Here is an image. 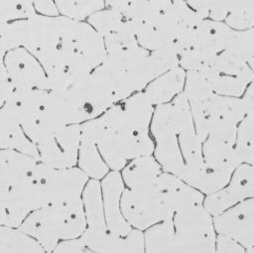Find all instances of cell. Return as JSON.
<instances>
[{
    "mask_svg": "<svg viewBox=\"0 0 254 253\" xmlns=\"http://www.w3.org/2000/svg\"><path fill=\"white\" fill-rule=\"evenodd\" d=\"M120 172L121 209L133 228L144 231L185 206L203 202L204 193L164 171L153 155L130 161Z\"/></svg>",
    "mask_w": 254,
    "mask_h": 253,
    "instance_id": "obj_1",
    "label": "cell"
},
{
    "mask_svg": "<svg viewBox=\"0 0 254 253\" xmlns=\"http://www.w3.org/2000/svg\"><path fill=\"white\" fill-rule=\"evenodd\" d=\"M155 106L143 91L109 107L100 116L80 124L92 137L112 171H121L130 161L153 155L151 122Z\"/></svg>",
    "mask_w": 254,
    "mask_h": 253,
    "instance_id": "obj_2",
    "label": "cell"
},
{
    "mask_svg": "<svg viewBox=\"0 0 254 253\" xmlns=\"http://www.w3.org/2000/svg\"><path fill=\"white\" fill-rule=\"evenodd\" d=\"M151 135L153 156L163 170L201 191L204 178L202 142L184 93L155 106Z\"/></svg>",
    "mask_w": 254,
    "mask_h": 253,
    "instance_id": "obj_3",
    "label": "cell"
},
{
    "mask_svg": "<svg viewBox=\"0 0 254 253\" xmlns=\"http://www.w3.org/2000/svg\"><path fill=\"white\" fill-rule=\"evenodd\" d=\"M183 93L202 142L203 154L225 156L233 153L237 126L248 112L242 96L215 93L195 70L187 71Z\"/></svg>",
    "mask_w": 254,
    "mask_h": 253,
    "instance_id": "obj_4",
    "label": "cell"
},
{
    "mask_svg": "<svg viewBox=\"0 0 254 253\" xmlns=\"http://www.w3.org/2000/svg\"><path fill=\"white\" fill-rule=\"evenodd\" d=\"M177 65L179 57L175 50L149 51L138 45L106 53L92 72L108 86L118 102L143 91L155 77Z\"/></svg>",
    "mask_w": 254,
    "mask_h": 253,
    "instance_id": "obj_5",
    "label": "cell"
},
{
    "mask_svg": "<svg viewBox=\"0 0 254 253\" xmlns=\"http://www.w3.org/2000/svg\"><path fill=\"white\" fill-rule=\"evenodd\" d=\"M216 230L213 216L203 202L179 209L172 218L144 230L145 252H215Z\"/></svg>",
    "mask_w": 254,
    "mask_h": 253,
    "instance_id": "obj_6",
    "label": "cell"
},
{
    "mask_svg": "<svg viewBox=\"0 0 254 253\" xmlns=\"http://www.w3.org/2000/svg\"><path fill=\"white\" fill-rule=\"evenodd\" d=\"M45 89L64 125L96 118L116 103L111 90L92 71L64 69L48 74Z\"/></svg>",
    "mask_w": 254,
    "mask_h": 253,
    "instance_id": "obj_7",
    "label": "cell"
},
{
    "mask_svg": "<svg viewBox=\"0 0 254 253\" xmlns=\"http://www.w3.org/2000/svg\"><path fill=\"white\" fill-rule=\"evenodd\" d=\"M85 229L80 238L90 252L142 253L145 252L144 232L134 228L126 237L114 234L107 226L101 195L100 181L89 179L82 192Z\"/></svg>",
    "mask_w": 254,
    "mask_h": 253,
    "instance_id": "obj_8",
    "label": "cell"
},
{
    "mask_svg": "<svg viewBox=\"0 0 254 253\" xmlns=\"http://www.w3.org/2000/svg\"><path fill=\"white\" fill-rule=\"evenodd\" d=\"M85 225L81 198L40 207L32 211L20 227L33 236L43 246L45 252H53L60 241L79 237Z\"/></svg>",
    "mask_w": 254,
    "mask_h": 253,
    "instance_id": "obj_9",
    "label": "cell"
},
{
    "mask_svg": "<svg viewBox=\"0 0 254 253\" xmlns=\"http://www.w3.org/2000/svg\"><path fill=\"white\" fill-rule=\"evenodd\" d=\"M4 107L17 119L34 144L48 131L64 125L47 89L14 88Z\"/></svg>",
    "mask_w": 254,
    "mask_h": 253,
    "instance_id": "obj_10",
    "label": "cell"
},
{
    "mask_svg": "<svg viewBox=\"0 0 254 253\" xmlns=\"http://www.w3.org/2000/svg\"><path fill=\"white\" fill-rule=\"evenodd\" d=\"M88 180L77 166L57 169L39 161L29 175L37 209L48 204L81 199Z\"/></svg>",
    "mask_w": 254,
    "mask_h": 253,
    "instance_id": "obj_11",
    "label": "cell"
},
{
    "mask_svg": "<svg viewBox=\"0 0 254 253\" xmlns=\"http://www.w3.org/2000/svg\"><path fill=\"white\" fill-rule=\"evenodd\" d=\"M235 30L210 18L200 20L187 36L178 51L179 65L199 71L218 54L229 48Z\"/></svg>",
    "mask_w": 254,
    "mask_h": 253,
    "instance_id": "obj_12",
    "label": "cell"
},
{
    "mask_svg": "<svg viewBox=\"0 0 254 253\" xmlns=\"http://www.w3.org/2000/svg\"><path fill=\"white\" fill-rule=\"evenodd\" d=\"M217 94L240 97L254 79V72L241 56L226 49L198 71Z\"/></svg>",
    "mask_w": 254,
    "mask_h": 253,
    "instance_id": "obj_13",
    "label": "cell"
},
{
    "mask_svg": "<svg viewBox=\"0 0 254 253\" xmlns=\"http://www.w3.org/2000/svg\"><path fill=\"white\" fill-rule=\"evenodd\" d=\"M80 124L54 128L36 142L38 161L57 169L76 166L80 143Z\"/></svg>",
    "mask_w": 254,
    "mask_h": 253,
    "instance_id": "obj_14",
    "label": "cell"
},
{
    "mask_svg": "<svg viewBox=\"0 0 254 253\" xmlns=\"http://www.w3.org/2000/svg\"><path fill=\"white\" fill-rule=\"evenodd\" d=\"M251 197H254V167L241 163L222 188L204 194L203 204L212 216H216Z\"/></svg>",
    "mask_w": 254,
    "mask_h": 253,
    "instance_id": "obj_15",
    "label": "cell"
},
{
    "mask_svg": "<svg viewBox=\"0 0 254 253\" xmlns=\"http://www.w3.org/2000/svg\"><path fill=\"white\" fill-rule=\"evenodd\" d=\"M7 78L15 89L46 88L48 74L41 63L25 48L8 51L4 58Z\"/></svg>",
    "mask_w": 254,
    "mask_h": 253,
    "instance_id": "obj_16",
    "label": "cell"
},
{
    "mask_svg": "<svg viewBox=\"0 0 254 253\" xmlns=\"http://www.w3.org/2000/svg\"><path fill=\"white\" fill-rule=\"evenodd\" d=\"M213 222L216 233L227 234L237 240L245 252H254V197L213 216Z\"/></svg>",
    "mask_w": 254,
    "mask_h": 253,
    "instance_id": "obj_17",
    "label": "cell"
},
{
    "mask_svg": "<svg viewBox=\"0 0 254 253\" xmlns=\"http://www.w3.org/2000/svg\"><path fill=\"white\" fill-rule=\"evenodd\" d=\"M100 187L104 217L108 228L118 236H128L134 228L126 220L121 209V195L124 190L121 172L110 170L100 180Z\"/></svg>",
    "mask_w": 254,
    "mask_h": 253,
    "instance_id": "obj_18",
    "label": "cell"
},
{
    "mask_svg": "<svg viewBox=\"0 0 254 253\" xmlns=\"http://www.w3.org/2000/svg\"><path fill=\"white\" fill-rule=\"evenodd\" d=\"M105 7L121 13L131 24L143 23L165 13H182L191 9L186 0H104Z\"/></svg>",
    "mask_w": 254,
    "mask_h": 253,
    "instance_id": "obj_19",
    "label": "cell"
},
{
    "mask_svg": "<svg viewBox=\"0 0 254 253\" xmlns=\"http://www.w3.org/2000/svg\"><path fill=\"white\" fill-rule=\"evenodd\" d=\"M235 31L254 27V0H210L208 16Z\"/></svg>",
    "mask_w": 254,
    "mask_h": 253,
    "instance_id": "obj_20",
    "label": "cell"
},
{
    "mask_svg": "<svg viewBox=\"0 0 254 253\" xmlns=\"http://www.w3.org/2000/svg\"><path fill=\"white\" fill-rule=\"evenodd\" d=\"M187 70L177 65L155 77L143 92L154 106L165 104L184 92Z\"/></svg>",
    "mask_w": 254,
    "mask_h": 253,
    "instance_id": "obj_21",
    "label": "cell"
},
{
    "mask_svg": "<svg viewBox=\"0 0 254 253\" xmlns=\"http://www.w3.org/2000/svg\"><path fill=\"white\" fill-rule=\"evenodd\" d=\"M0 150H15L38 160L36 145L17 119L3 106L0 108Z\"/></svg>",
    "mask_w": 254,
    "mask_h": 253,
    "instance_id": "obj_22",
    "label": "cell"
},
{
    "mask_svg": "<svg viewBox=\"0 0 254 253\" xmlns=\"http://www.w3.org/2000/svg\"><path fill=\"white\" fill-rule=\"evenodd\" d=\"M76 166L83 171L89 179L98 181H100L110 171L107 164L101 157L97 145L92 137L82 130Z\"/></svg>",
    "mask_w": 254,
    "mask_h": 253,
    "instance_id": "obj_23",
    "label": "cell"
},
{
    "mask_svg": "<svg viewBox=\"0 0 254 253\" xmlns=\"http://www.w3.org/2000/svg\"><path fill=\"white\" fill-rule=\"evenodd\" d=\"M0 253H45V249L20 226L0 225Z\"/></svg>",
    "mask_w": 254,
    "mask_h": 253,
    "instance_id": "obj_24",
    "label": "cell"
},
{
    "mask_svg": "<svg viewBox=\"0 0 254 253\" xmlns=\"http://www.w3.org/2000/svg\"><path fill=\"white\" fill-rule=\"evenodd\" d=\"M234 150L239 164L254 167V118L248 113L237 126Z\"/></svg>",
    "mask_w": 254,
    "mask_h": 253,
    "instance_id": "obj_25",
    "label": "cell"
},
{
    "mask_svg": "<svg viewBox=\"0 0 254 253\" xmlns=\"http://www.w3.org/2000/svg\"><path fill=\"white\" fill-rule=\"evenodd\" d=\"M59 14L64 17L84 21L94 12L105 7L104 0H54Z\"/></svg>",
    "mask_w": 254,
    "mask_h": 253,
    "instance_id": "obj_26",
    "label": "cell"
},
{
    "mask_svg": "<svg viewBox=\"0 0 254 253\" xmlns=\"http://www.w3.org/2000/svg\"><path fill=\"white\" fill-rule=\"evenodd\" d=\"M36 13L33 0H0V26Z\"/></svg>",
    "mask_w": 254,
    "mask_h": 253,
    "instance_id": "obj_27",
    "label": "cell"
},
{
    "mask_svg": "<svg viewBox=\"0 0 254 253\" xmlns=\"http://www.w3.org/2000/svg\"><path fill=\"white\" fill-rule=\"evenodd\" d=\"M228 49L245 59L254 72V27L235 31Z\"/></svg>",
    "mask_w": 254,
    "mask_h": 253,
    "instance_id": "obj_28",
    "label": "cell"
},
{
    "mask_svg": "<svg viewBox=\"0 0 254 253\" xmlns=\"http://www.w3.org/2000/svg\"><path fill=\"white\" fill-rule=\"evenodd\" d=\"M215 252L242 253V252H245V248L233 237L224 233H216Z\"/></svg>",
    "mask_w": 254,
    "mask_h": 253,
    "instance_id": "obj_29",
    "label": "cell"
},
{
    "mask_svg": "<svg viewBox=\"0 0 254 253\" xmlns=\"http://www.w3.org/2000/svg\"><path fill=\"white\" fill-rule=\"evenodd\" d=\"M55 253H86L90 252L82 239L79 237L69 238L60 241L54 251Z\"/></svg>",
    "mask_w": 254,
    "mask_h": 253,
    "instance_id": "obj_30",
    "label": "cell"
},
{
    "mask_svg": "<svg viewBox=\"0 0 254 253\" xmlns=\"http://www.w3.org/2000/svg\"><path fill=\"white\" fill-rule=\"evenodd\" d=\"M36 13L46 16H58L59 11L54 0H33Z\"/></svg>",
    "mask_w": 254,
    "mask_h": 253,
    "instance_id": "obj_31",
    "label": "cell"
},
{
    "mask_svg": "<svg viewBox=\"0 0 254 253\" xmlns=\"http://www.w3.org/2000/svg\"><path fill=\"white\" fill-rule=\"evenodd\" d=\"M187 4L202 18H207L210 0H186Z\"/></svg>",
    "mask_w": 254,
    "mask_h": 253,
    "instance_id": "obj_32",
    "label": "cell"
},
{
    "mask_svg": "<svg viewBox=\"0 0 254 253\" xmlns=\"http://www.w3.org/2000/svg\"><path fill=\"white\" fill-rule=\"evenodd\" d=\"M14 87L8 79H0V108L4 106Z\"/></svg>",
    "mask_w": 254,
    "mask_h": 253,
    "instance_id": "obj_33",
    "label": "cell"
},
{
    "mask_svg": "<svg viewBox=\"0 0 254 253\" xmlns=\"http://www.w3.org/2000/svg\"><path fill=\"white\" fill-rule=\"evenodd\" d=\"M248 114H250L253 118H254V110H252V111H249V112H247Z\"/></svg>",
    "mask_w": 254,
    "mask_h": 253,
    "instance_id": "obj_34",
    "label": "cell"
}]
</instances>
